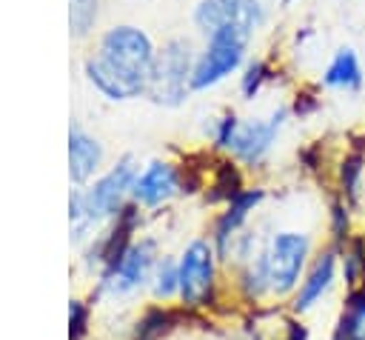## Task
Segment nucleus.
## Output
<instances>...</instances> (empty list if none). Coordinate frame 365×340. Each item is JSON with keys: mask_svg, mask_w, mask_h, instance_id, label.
I'll use <instances>...</instances> for the list:
<instances>
[{"mask_svg": "<svg viewBox=\"0 0 365 340\" xmlns=\"http://www.w3.org/2000/svg\"><path fill=\"white\" fill-rule=\"evenodd\" d=\"M154 269H157L154 240H137L128 246V251L111 271L100 274V289H106L111 294H131L151 280Z\"/></svg>", "mask_w": 365, "mask_h": 340, "instance_id": "obj_8", "label": "nucleus"}, {"mask_svg": "<svg viewBox=\"0 0 365 340\" xmlns=\"http://www.w3.org/2000/svg\"><path fill=\"white\" fill-rule=\"evenodd\" d=\"M279 340H314V337H311L308 326L299 317H291V320H285V329H282Z\"/></svg>", "mask_w": 365, "mask_h": 340, "instance_id": "obj_24", "label": "nucleus"}, {"mask_svg": "<svg viewBox=\"0 0 365 340\" xmlns=\"http://www.w3.org/2000/svg\"><path fill=\"white\" fill-rule=\"evenodd\" d=\"M174 326H177V311H171L165 306L148 309L134 329V340H163Z\"/></svg>", "mask_w": 365, "mask_h": 340, "instance_id": "obj_17", "label": "nucleus"}, {"mask_svg": "<svg viewBox=\"0 0 365 340\" xmlns=\"http://www.w3.org/2000/svg\"><path fill=\"white\" fill-rule=\"evenodd\" d=\"M262 254L268 271V294L274 300H291L311 266V237L294 229L277 231Z\"/></svg>", "mask_w": 365, "mask_h": 340, "instance_id": "obj_3", "label": "nucleus"}, {"mask_svg": "<svg viewBox=\"0 0 365 340\" xmlns=\"http://www.w3.org/2000/svg\"><path fill=\"white\" fill-rule=\"evenodd\" d=\"M240 291L248 303H259L262 297H271L268 294V271H265V254L257 251L248 263H242V271H240Z\"/></svg>", "mask_w": 365, "mask_h": 340, "instance_id": "obj_16", "label": "nucleus"}, {"mask_svg": "<svg viewBox=\"0 0 365 340\" xmlns=\"http://www.w3.org/2000/svg\"><path fill=\"white\" fill-rule=\"evenodd\" d=\"M97 20V0H68V26L74 37L88 34Z\"/></svg>", "mask_w": 365, "mask_h": 340, "instance_id": "obj_21", "label": "nucleus"}, {"mask_svg": "<svg viewBox=\"0 0 365 340\" xmlns=\"http://www.w3.org/2000/svg\"><path fill=\"white\" fill-rule=\"evenodd\" d=\"M328 340H365V283L345 294L342 311Z\"/></svg>", "mask_w": 365, "mask_h": 340, "instance_id": "obj_13", "label": "nucleus"}, {"mask_svg": "<svg viewBox=\"0 0 365 340\" xmlns=\"http://www.w3.org/2000/svg\"><path fill=\"white\" fill-rule=\"evenodd\" d=\"M259 17H262V3H259V0H245L240 17L211 34L208 49H205L202 57L194 63L191 89H205V86L222 80L225 74H231V71L240 66L245 40H248V34H251V29L257 26Z\"/></svg>", "mask_w": 365, "mask_h": 340, "instance_id": "obj_2", "label": "nucleus"}, {"mask_svg": "<svg viewBox=\"0 0 365 340\" xmlns=\"http://www.w3.org/2000/svg\"><path fill=\"white\" fill-rule=\"evenodd\" d=\"M262 74H265V66L262 63H254V66H248V71H245V77H242V91L251 97L257 89H259V83H262Z\"/></svg>", "mask_w": 365, "mask_h": 340, "instance_id": "obj_25", "label": "nucleus"}, {"mask_svg": "<svg viewBox=\"0 0 365 340\" xmlns=\"http://www.w3.org/2000/svg\"><path fill=\"white\" fill-rule=\"evenodd\" d=\"M262 200V191L259 189H242L228 206L225 211L217 217L214 223V234H211V243L217 249V257L225 260L237 243V231L242 229V223L248 220V214L257 209V203Z\"/></svg>", "mask_w": 365, "mask_h": 340, "instance_id": "obj_10", "label": "nucleus"}, {"mask_svg": "<svg viewBox=\"0 0 365 340\" xmlns=\"http://www.w3.org/2000/svg\"><path fill=\"white\" fill-rule=\"evenodd\" d=\"M282 117H285V111H277V114L268 117L265 123H245V126L237 123L228 149H231L240 160H245V163H251V166L259 163L262 154L268 151V146H271V140H274V134H277Z\"/></svg>", "mask_w": 365, "mask_h": 340, "instance_id": "obj_11", "label": "nucleus"}, {"mask_svg": "<svg viewBox=\"0 0 365 340\" xmlns=\"http://www.w3.org/2000/svg\"><path fill=\"white\" fill-rule=\"evenodd\" d=\"M217 249L211 240H191L180 254V303L185 309H205L214 303L217 289Z\"/></svg>", "mask_w": 365, "mask_h": 340, "instance_id": "obj_4", "label": "nucleus"}, {"mask_svg": "<svg viewBox=\"0 0 365 340\" xmlns=\"http://www.w3.org/2000/svg\"><path fill=\"white\" fill-rule=\"evenodd\" d=\"M359 80H362V77H359V66H356L354 51H351V49H342V51L334 57V63L328 66L325 83H328V86H342V89H356Z\"/></svg>", "mask_w": 365, "mask_h": 340, "instance_id": "obj_19", "label": "nucleus"}, {"mask_svg": "<svg viewBox=\"0 0 365 340\" xmlns=\"http://www.w3.org/2000/svg\"><path fill=\"white\" fill-rule=\"evenodd\" d=\"M151 291L160 303H168V300L180 297V266H177L174 257L157 260V269L151 274Z\"/></svg>", "mask_w": 365, "mask_h": 340, "instance_id": "obj_18", "label": "nucleus"}, {"mask_svg": "<svg viewBox=\"0 0 365 340\" xmlns=\"http://www.w3.org/2000/svg\"><path fill=\"white\" fill-rule=\"evenodd\" d=\"M339 280V249L336 246H325L308 266L299 289L294 291V297L288 300L291 314L302 317L308 311H314L334 289V283Z\"/></svg>", "mask_w": 365, "mask_h": 340, "instance_id": "obj_7", "label": "nucleus"}, {"mask_svg": "<svg viewBox=\"0 0 365 340\" xmlns=\"http://www.w3.org/2000/svg\"><path fill=\"white\" fill-rule=\"evenodd\" d=\"M191 46L185 40H171L154 54L145 94L157 103L177 106L185 97V89L191 86Z\"/></svg>", "mask_w": 365, "mask_h": 340, "instance_id": "obj_5", "label": "nucleus"}, {"mask_svg": "<svg viewBox=\"0 0 365 340\" xmlns=\"http://www.w3.org/2000/svg\"><path fill=\"white\" fill-rule=\"evenodd\" d=\"M154 66L151 40L134 26L108 29L100 40L97 57L86 63V74L108 100H125L145 91Z\"/></svg>", "mask_w": 365, "mask_h": 340, "instance_id": "obj_1", "label": "nucleus"}, {"mask_svg": "<svg viewBox=\"0 0 365 340\" xmlns=\"http://www.w3.org/2000/svg\"><path fill=\"white\" fill-rule=\"evenodd\" d=\"M88 329V309L80 300L68 303V340H83Z\"/></svg>", "mask_w": 365, "mask_h": 340, "instance_id": "obj_22", "label": "nucleus"}, {"mask_svg": "<svg viewBox=\"0 0 365 340\" xmlns=\"http://www.w3.org/2000/svg\"><path fill=\"white\" fill-rule=\"evenodd\" d=\"M339 280L348 291L365 283V237H351L339 249Z\"/></svg>", "mask_w": 365, "mask_h": 340, "instance_id": "obj_15", "label": "nucleus"}, {"mask_svg": "<svg viewBox=\"0 0 365 340\" xmlns=\"http://www.w3.org/2000/svg\"><path fill=\"white\" fill-rule=\"evenodd\" d=\"M362 157H351L345 160V169H342V186H345V194H354L356 191V177L362 171Z\"/></svg>", "mask_w": 365, "mask_h": 340, "instance_id": "obj_23", "label": "nucleus"}, {"mask_svg": "<svg viewBox=\"0 0 365 340\" xmlns=\"http://www.w3.org/2000/svg\"><path fill=\"white\" fill-rule=\"evenodd\" d=\"M240 191H242V183H240L237 169L231 163H220L217 177H214L211 191H208V200H225V203H231Z\"/></svg>", "mask_w": 365, "mask_h": 340, "instance_id": "obj_20", "label": "nucleus"}, {"mask_svg": "<svg viewBox=\"0 0 365 340\" xmlns=\"http://www.w3.org/2000/svg\"><path fill=\"white\" fill-rule=\"evenodd\" d=\"M242 3L245 0H202L194 11V20L205 34H214V31H220L222 26H228L240 17Z\"/></svg>", "mask_w": 365, "mask_h": 340, "instance_id": "obj_14", "label": "nucleus"}, {"mask_svg": "<svg viewBox=\"0 0 365 340\" xmlns=\"http://www.w3.org/2000/svg\"><path fill=\"white\" fill-rule=\"evenodd\" d=\"M100 160H103V149L97 146V140H91L80 129H71L68 131V174H71V180L77 186L86 183L97 171Z\"/></svg>", "mask_w": 365, "mask_h": 340, "instance_id": "obj_12", "label": "nucleus"}, {"mask_svg": "<svg viewBox=\"0 0 365 340\" xmlns=\"http://www.w3.org/2000/svg\"><path fill=\"white\" fill-rule=\"evenodd\" d=\"M177 191H182V177L171 163H163V160H154L145 171H140L134 186H131L134 203L145 206V209H154V206L165 203Z\"/></svg>", "mask_w": 365, "mask_h": 340, "instance_id": "obj_9", "label": "nucleus"}, {"mask_svg": "<svg viewBox=\"0 0 365 340\" xmlns=\"http://www.w3.org/2000/svg\"><path fill=\"white\" fill-rule=\"evenodd\" d=\"M137 180L134 163L125 157L120 160L108 174H103L91 189L83 191V214H86V226L106 220V217H117L120 209L125 206V194H131V186Z\"/></svg>", "mask_w": 365, "mask_h": 340, "instance_id": "obj_6", "label": "nucleus"}]
</instances>
